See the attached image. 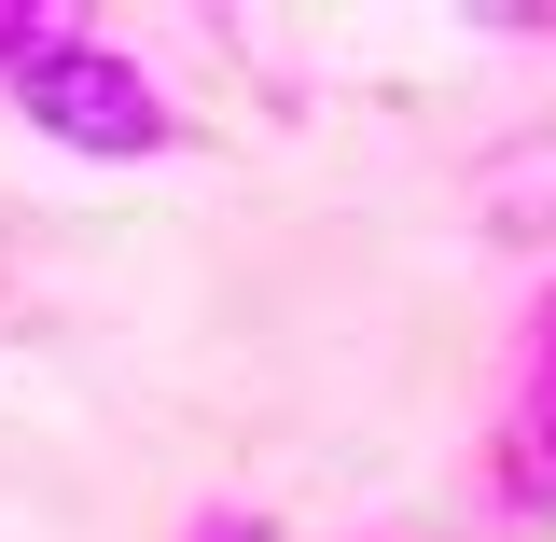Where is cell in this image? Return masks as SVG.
Wrapping results in <instances>:
<instances>
[{
  "label": "cell",
  "mask_w": 556,
  "mask_h": 542,
  "mask_svg": "<svg viewBox=\"0 0 556 542\" xmlns=\"http://www.w3.org/2000/svg\"><path fill=\"white\" fill-rule=\"evenodd\" d=\"M56 28H70V14H42V0H0V84H14V70L42 56V42H56Z\"/></svg>",
  "instance_id": "7a4b0ae2"
},
{
  "label": "cell",
  "mask_w": 556,
  "mask_h": 542,
  "mask_svg": "<svg viewBox=\"0 0 556 542\" xmlns=\"http://www.w3.org/2000/svg\"><path fill=\"white\" fill-rule=\"evenodd\" d=\"M181 542H292V529H278L265 501H208V515H195V529H181Z\"/></svg>",
  "instance_id": "3957f363"
},
{
  "label": "cell",
  "mask_w": 556,
  "mask_h": 542,
  "mask_svg": "<svg viewBox=\"0 0 556 542\" xmlns=\"http://www.w3.org/2000/svg\"><path fill=\"white\" fill-rule=\"evenodd\" d=\"M0 98L56 139V153H84V167H167V153H181V98L153 84V56L98 42V28H56Z\"/></svg>",
  "instance_id": "6da1fadb"
}]
</instances>
